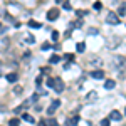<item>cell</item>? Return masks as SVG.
<instances>
[{
	"label": "cell",
	"mask_w": 126,
	"mask_h": 126,
	"mask_svg": "<svg viewBox=\"0 0 126 126\" xmlns=\"http://www.w3.org/2000/svg\"><path fill=\"white\" fill-rule=\"evenodd\" d=\"M113 67L114 69H125L126 67V59L121 57V56H116L114 61H113Z\"/></svg>",
	"instance_id": "6da1fadb"
},
{
	"label": "cell",
	"mask_w": 126,
	"mask_h": 126,
	"mask_svg": "<svg viewBox=\"0 0 126 126\" xmlns=\"http://www.w3.org/2000/svg\"><path fill=\"white\" fill-rule=\"evenodd\" d=\"M106 22H108V24H111V25H118V24H119V17H118L114 12H108Z\"/></svg>",
	"instance_id": "7a4b0ae2"
},
{
	"label": "cell",
	"mask_w": 126,
	"mask_h": 126,
	"mask_svg": "<svg viewBox=\"0 0 126 126\" xmlns=\"http://www.w3.org/2000/svg\"><path fill=\"white\" fill-rule=\"evenodd\" d=\"M52 89H54L56 93H62V91L66 89V84H64L61 79H54V86H52Z\"/></svg>",
	"instance_id": "3957f363"
},
{
	"label": "cell",
	"mask_w": 126,
	"mask_h": 126,
	"mask_svg": "<svg viewBox=\"0 0 126 126\" xmlns=\"http://www.w3.org/2000/svg\"><path fill=\"white\" fill-rule=\"evenodd\" d=\"M59 106H61V101H59V99H56V101H54V103H52V104L47 108V114H49V116H52V114L56 113V109H57Z\"/></svg>",
	"instance_id": "277c9868"
},
{
	"label": "cell",
	"mask_w": 126,
	"mask_h": 126,
	"mask_svg": "<svg viewBox=\"0 0 126 126\" xmlns=\"http://www.w3.org/2000/svg\"><path fill=\"white\" fill-rule=\"evenodd\" d=\"M57 17H59V10H57V9L49 10V14H47V19H49V20H56Z\"/></svg>",
	"instance_id": "5b68a950"
},
{
	"label": "cell",
	"mask_w": 126,
	"mask_h": 126,
	"mask_svg": "<svg viewBox=\"0 0 126 126\" xmlns=\"http://www.w3.org/2000/svg\"><path fill=\"white\" fill-rule=\"evenodd\" d=\"M109 119H113V121H121V113L119 111H111V114H109Z\"/></svg>",
	"instance_id": "8992f818"
},
{
	"label": "cell",
	"mask_w": 126,
	"mask_h": 126,
	"mask_svg": "<svg viewBox=\"0 0 126 126\" xmlns=\"http://www.w3.org/2000/svg\"><path fill=\"white\" fill-rule=\"evenodd\" d=\"M91 76H93L94 79H103V78H104V71H101V69L93 71V72H91Z\"/></svg>",
	"instance_id": "52a82bcc"
},
{
	"label": "cell",
	"mask_w": 126,
	"mask_h": 126,
	"mask_svg": "<svg viewBox=\"0 0 126 126\" xmlns=\"http://www.w3.org/2000/svg\"><path fill=\"white\" fill-rule=\"evenodd\" d=\"M114 86H116V82H114L113 79H108L106 82H104V87H106V89H113Z\"/></svg>",
	"instance_id": "ba28073f"
},
{
	"label": "cell",
	"mask_w": 126,
	"mask_h": 126,
	"mask_svg": "<svg viewBox=\"0 0 126 126\" xmlns=\"http://www.w3.org/2000/svg\"><path fill=\"white\" fill-rule=\"evenodd\" d=\"M29 27H34V29H40L42 24L40 22H35V20H29Z\"/></svg>",
	"instance_id": "9c48e42d"
},
{
	"label": "cell",
	"mask_w": 126,
	"mask_h": 126,
	"mask_svg": "<svg viewBox=\"0 0 126 126\" xmlns=\"http://www.w3.org/2000/svg\"><path fill=\"white\" fill-rule=\"evenodd\" d=\"M7 81H9V82H15V81H17V74H15V72L7 74Z\"/></svg>",
	"instance_id": "30bf717a"
},
{
	"label": "cell",
	"mask_w": 126,
	"mask_h": 126,
	"mask_svg": "<svg viewBox=\"0 0 126 126\" xmlns=\"http://www.w3.org/2000/svg\"><path fill=\"white\" fill-rule=\"evenodd\" d=\"M67 123H69V126H76V125L79 123V116H74V118H71V119H69Z\"/></svg>",
	"instance_id": "8fae6325"
},
{
	"label": "cell",
	"mask_w": 126,
	"mask_h": 126,
	"mask_svg": "<svg viewBox=\"0 0 126 126\" xmlns=\"http://www.w3.org/2000/svg\"><path fill=\"white\" fill-rule=\"evenodd\" d=\"M76 49H78L79 52H84V50H86V44H84V42H79L78 46H76Z\"/></svg>",
	"instance_id": "7c38bea8"
},
{
	"label": "cell",
	"mask_w": 126,
	"mask_h": 126,
	"mask_svg": "<svg viewBox=\"0 0 126 126\" xmlns=\"http://www.w3.org/2000/svg\"><path fill=\"white\" fill-rule=\"evenodd\" d=\"M22 118H24V121H27V123H35V121H34V118L30 116V114H27V113H25Z\"/></svg>",
	"instance_id": "4fadbf2b"
},
{
	"label": "cell",
	"mask_w": 126,
	"mask_h": 126,
	"mask_svg": "<svg viewBox=\"0 0 126 126\" xmlns=\"http://www.w3.org/2000/svg\"><path fill=\"white\" fill-rule=\"evenodd\" d=\"M59 61H61V57H59V56H52V57L49 59V62H50V64H57Z\"/></svg>",
	"instance_id": "5bb4252c"
},
{
	"label": "cell",
	"mask_w": 126,
	"mask_h": 126,
	"mask_svg": "<svg viewBox=\"0 0 126 126\" xmlns=\"http://www.w3.org/2000/svg\"><path fill=\"white\" fill-rule=\"evenodd\" d=\"M25 40H27V44H34V35L32 34H27L25 35Z\"/></svg>",
	"instance_id": "9a60e30c"
},
{
	"label": "cell",
	"mask_w": 126,
	"mask_h": 126,
	"mask_svg": "<svg viewBox=\"0 0 126 126\" xmlns=\"http://www.w3.org/2000/svg\"><path fill=\"white\" fill-rule=\"evenodd\" d=\"M9 126H19V119H10Z\"/></svg>",
	"instance_id": "2e32d148"
},
{
	"label": "cell",
	"mask_w": 126,
	"mask_h": 126,
	"mask_svg": "<svg viewBox=\"0 0 126 126\" xmlns=\"http://www.w3.org/2000/svg\"><path fill=\"white\" fill-rule=\"evenodd\" d=\"M101 126H109V118L103 119V121H101Z\"/></svg>",
	"instance_id": "e0dca14e"
},
{
	"label": "cell",
	"mask_w": 126,
	"mask_h": 126,
	"mask_svg": "<svg viewBox=\"0 0 126 126\" xmlns=\"http://www.w3.org/2000/svg\"><path fill=\"white\" fill-rule=\"evenodd\" d=\"M50 37H52L54 40H57V37H59V32H56V30H54V32L50 34Z\"/></svg>",
	"instance_id": "ac0fdd59"
},
{
	"label": "cell",
	"mask_w": 126,
	"mask_h": 126,
	"mask_svg": "<svg viewBox=\"0 0 126 126\" xmlns=\"http://www.w3.org/2000/svg\"><path fill=\"white\" fill-rule=\"evenodd\" d=\"M47 123H49V126H57V121L56 119H49Z\"/></svg>",
	"instance_id": "d6986e66"
},
{
	"label": "cell",
	"mask_w": 126,
	"mask_h": 126,
	"mask_svg": "<svg viewBox=\"0 0 126 126\" xmlns=\"http://www.w3.org/2000/svg\"><path fill=\"white\" fill-rule=\"evenodd\" d=\"M96 93H89V97H87V99H89V101H91V99H96Z\"/></svg>",
	"instance_id": "ffe728a7"
},
{
	"label": "cell",
	"mask_w": 126,
	"mask_h": 126,
	"mask_svg": "<svg viewBox=\"0 0 126 126\" xmlns=\"http://www.w3.org/2000/svg\"><path fill=\"white\" fill-rule=\"evenodd\" d=\"M62 7H64L66 10H71V3H67V2H64V3H62Z\"/></svg>",
	"instance_id": "44dd1931"
},
{
	"label": "cell",
	"mask_w": 126,
	"mask_h": 126,
	"mask_svg": "<svg viewBox=\"0 0 126 126\" xmlns=\"http://www.w3.org/2000/svg\"><path fill=\"white\" fill-rule=\"evenodd\" d=\"M14 93H15V94H20V93H22V87H20V86H17L15 89H14Z\"/></svg>",
	"instance_id": "7402d4cb"
},
{
	"label": "cell",
	"mask_w": 126,
	"mask_h": 126,
	"mask_svg": "<svg viewBox=\"0 0 126 126\" xmlns=\"http://www.w3.org/2000/svg\"><path fill=\"white\" fill-rule=\"evenodd\" d=\"M35 84H37V86H40V84H42V76H39V78L35 79Z\"/></svg>",
	"instance_id": "603a6c76"
},
{
	"label": "cell",
	"mask_w": 126,
	"mask_h": 126,
	"mask_svg": "<svg viewBox=\"0 0 126 126\" xmlns=\"http://www.w3.org/2000/svg\"><path fill=\"white\" fill-rule=\"evenodd\" d=\"M76 14H78V17H82V15H86V12H84V10H78Z\"/></svg>",
	"instance_id": "cb8c5ba5"
},
{
	"label": "cell",
	"mask_w": 126,
	"mask_h": 126,
	"mask_svg": "<svg viewBox=\"0 0 126 126\" xmlns=\"http://www.w3.org/2000/svg\"><path fill=\"white\" fill-rule=\"evenodd\" d=\"M47 86H49V87L54 86V79H49V81H47Z\"/></svg>",
	"instance_id": "d4e9b609"
},
{
	"label": "cell",
	"mask_w": 126,
	"mask_h": 126,
	"mask_svg": "<svg viewBox=\"0 0 126 126\" xmlns=\"http://www.w3.org/2000/svg\"><path fill=\"white\" fill-rule=\"evenodd\" d=\"M47 49H50V46H49V44H44V46H42V50H47Z\"/></svg>",
	"instance_id": "484cf974"
},
{
	"label": "cell",
	"mask_w": 126,
	"mask_h": 126,
	"mask_svg": "<svg viewBox=\"0 0 126 126\" xmlns=\"http://www.w3.org/2000/svg\"><path fill=\"white\" fill-rule=\"evenodd\" d=\"M39 126H47V125H44V121H40V123H39Z\"/></svg>",
	"instance_id": "4316f807"
},
{
	"label": "cell",
	"mask_w": 126,
	"mask_h": 126,
	"mask_svg": "<svg viewBox=\"0 0 126 126\" xmlns=\"http://www.w3.org/2000/svg\"><path fill=\"white\" fill-rule=\"evenodd\" d=\"M0 30H2V24H0Z\"/></svg>",
	"instance_id": "83f0119b"
},
{
	"label": "cell",
	"mask_w": 126,
	"mask_h": 126,
	"mask_svg": "<svg viewBox=\"0 0 126 126\" xmlns=\"http://www.w3.org/2000/svg\"><path fill=\"white\" fill-rule=\"evenodd\" d=\"M125 114H126V109H125Z\"/></svg>",
	"instance_id": "f1b7e54d"
},
{
	"label": "cell",
	"mask_w": 126,
	"mask_h": 126,
	"mask_svg": "<svg viewBox=\"0 0 126 126\" xmlns=\"http://www.w3.org/2000/svg\"><path fill=\"white\" fill-rule=\"evenodd\" d=\"M123 126H126V125H123Z\"/></svg>",
	"instance_id": "f546056e"
}]
</instances>
